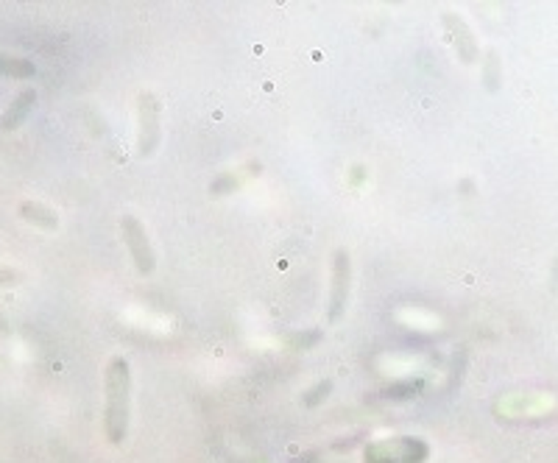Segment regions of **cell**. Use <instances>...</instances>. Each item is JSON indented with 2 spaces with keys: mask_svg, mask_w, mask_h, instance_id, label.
Listing matches in <instances>:
<instances>
[{
  "mask_svg": "<svg viewBox=\"0 0 558 463\" xmlns=\"http://www.w3.org/2000/svg\"><path fill=\"white\" fill-rule=\"evenodd\" d=\"M163 104L154 92H140L137 95V153L142 160L154 157L163 140Z\"/></svg>",
  "mask_w": 558,
  "mask_h": 463,
  "instance_id": "cell-3",
  "label": "cell"
},
{
  "mask_svg": "<svg viewBox=\"0 0 558 463\" xmlns=\"http://www.w3.org/2000/svg\"><path fill=\"white\" fill-rule=\"evenodd\" d=\"M444 28H447V37H449V42L455 47V54H458V59L464 65H475L480 47H478V39H475L472 28L467 26V20L458 17V15H452V12H447L444 15Z\"/></svg>",
  "mask_w": 558,
  "mask_h": 463,
  "instance_id": "cell-6",
  "label": "cell"
},
{
  "mask_svg": "<svg viewBox=\"0 0 558 463\" xmlns=\"http://www.w3.org/2000/svg\"><path fill=\"white\" fill-rule=\"evenodd\" d=\"M319 338H321V332H311V335H293L290 341H293L296 346H301V349H308V346H313Z\"/></svg>",
  "mask_w": 558,
  "mask_h": 463,
  "instance_id": "cell-13",
  "label": "cell"
},
{
  "mask_svg": "<svg viewBox=\"0 0 558 463\" xmlns=\"http://www.w3.org/2000/svg\"><path fill=\"white\" fill-rule=\"evenodd\" d=\"M34 104H37V92H34V89H23V92L15 98V104L6 110V115L0 118V129H6V132L17 129V126L28 118V112L34 110Z\"/></svg>",
  "mask_w": 558,
  "mask_h": 463,
  "instance_id": "cell-8",
  "label": "cell"
},
{
  "mask_svg": "<svg viewBox=\"0 0 558 463\" xmlns=\"http://www.w3.org/2000/svg\"><path fill=\"white\" fill-rule=\"evenodd\" d=\"M121 237L129 248V257L137 268L140 277H151L157 271V251L151 246V237L145 232V226L134 218V216H123L121 218Z\"/></svg>",
  "mask_w": 558,
  "mask_h": 463,
  "instance_id": "cell-4",
  "label": "cell"
},
{
  "mask_svg": "<svg viewBox=\"0 0 558 463\" xmlns=\"http://www.w3.org/2000/svg\"><path fill=\"white\" fill-rule=\"evenodd\" d=\"M422 388H425L422 380H405V383H394V385H388L383 396H388V399H408V396H416Z\"/></svg>",
  "mask_w": 558,
  "mask_h": 463,
  "instance_id": "cell-10",
  "label": "cell"
},
{
  "mask_svg": "<svg viewBox=\"0 0 558 463\" xmlns=\"http://www.w3.org/2000/svg\"><path fill=\"white\" fill-rule=\"evenodd\" d=\"M352 293V260L349 251L338 248L332 257V288H330V321H338L346 313Z\"/></svg>",
  "mask_w": 558,
  "mask_h": 463,
  "instance_id": "cell-5",
  "label": "cell"
},
{
  "mask_svg": "<svg viewBox=\"0 0 558 463\" xmlns=\"http://www.w3.org/2000/svg\"><path fill=\"white\" fill-rule=\"evenodd\" d=\"M0 76L28 79V76H34V65H31L28 59H17V57H6V54H0Z\"/></svg>",
  "mask_w": 558,
  "mask_h": 463,
  "instance_id": "cell-9",
  "label": "cell"
},
{
  "mask_svg": "<svg viewBox=\"0 0 558 463\" xmlns=\"http://www.w3.org/2000/svg\"><path fill=\"white\" fill-rule=\"evenodd\" d=\"M430 444L419 436H391L363 449L366 463H427Z\"/></svg>",
  "mask_w": 558,
  "mask_h": 463,
  "instance_id": "cell-2",
  "label": "cell"
},
{
  "mask_svg": "<svg viewBox=\"0 0 558 463\" xmlns=\"http://www.w3.org/2000/svg\"><path fill=\"white\" fill-rule=\"evenodd\" d=\"M20 216H23V221L34 224V226H39L45 232L59 229V216L50 207H45V204H39V201H23L20 204Z\"/></svg>",
  "mask_w": 558,
  "mask_h": 463,
  "instance_id": "cell-7",
  "label": "cell"
},
{
  "mask_svg": "<svg viewBox=\"0 0 558 463\" xmlns=\"http://www.w3.org/2000/svg\"><path fill=\"white\" fill-rule=\"evenodd\" d=\"M104 391V433L110 444L121 447L132 425V366L126 357L110 360Z\"/></svg>",
  "mask_w": 558,
  "mask_h": 463,
  "instance_id": "cell-1",
  "label": "cell"
},
{
  "mask_svg": "<svg viewBox=\"0 0 558 463\" xmlns=\"http://www.w3.org/2000/svg\"><path fill=\"white\" fill-rule=\"evenodd\" d=\"M330 391H332V380H321V383H316L308 394L301 396V405L304 407H316V405H321L330 396Z\"/></svg>",
  "mask_w": 558,
  "mask_h": 463,
  "instance_id": "cell-11",
  "label": "cell"
},
{
  "mask_svg": "<svg viewBox=\"0 0 558 463\" xmlns=\"http://www.w3.org/2000/svg\"><path fill=\"white\" fill-rule=\"evenodd\" d=\"M17 282H20V274H17V271H12V268H6V266H0V285L12 288V285H17Z\"/></svg>",
  "mask_w": 558,
  "mask_h": 463,
  "instance_id": "cell-12",
  "label": "cell"
}]
</instances>
